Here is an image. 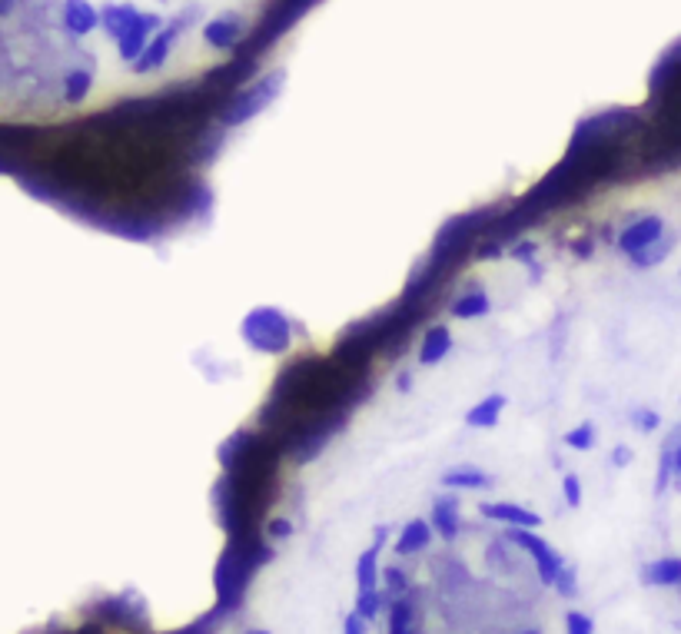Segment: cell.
Instances as JSON below:
<instances>
[{
	"label": "cell",
	"mask_w": 681,
	"mask_h": 634,
	"mask_svg": "<svg viewBox=\"0 0 681 634\" xmlns=\"http://www.w3.org/2000/svg\"><path fill=\"white\" fill-rule=\"evenodd\" d=\"M323 0H0V93L60 113V80H130L140 100L226 107Z\"/></svg>",
	"instance_id": "obj_1"
},
{
	"label": "cell",
	"mask_w": 681,
	"mask_h": 634,
	"mask_svg": "<svg viewBox=\"0 0 681 634\" xmlns=\"http://www.w3.org/2000/svg\"><path fill=\"white\" fill-rule=\"evenodd\" d=\"M293 319L276 306H256L240 322V339L256 352L283 356L293 346Z\"/></svg>",
	"instance_id": "obj_2"
},
{
	"label": "cell",
	"mask_w": 681,
	"mask_h": 634,
	"mask_svg": "<svg viewBox=\"0 0 681 634\" xmlns=\"http://www.w3.org/2000/svg\"><path fill=\"white\" fill-rule=\"evenodd\" d=\"M283 80H286V70H276V74H266L263 80H256L253 87H246L240 97H233L230 107L220 113L216 130L226 133V130H236V127H243V123H250L253 117H260V113L280 97Z\"/></svg>",
	"instance_id": "obj_3"
},
{
	"label": "cell",
	"mask_w": 681,
	"mask_h": 634,
	"mask_svg": "<svg viewBox=\"0 0 681 634\" xmlns=\"http://www.w3.org/2000/svg\"><path fill=\"white\" fill-rule=\"evenodd\" d=\"M90 615H94L100 625H113L130 634L150 631V611L137 591H120V595H113V598L94 601V605H90Z\"/></svg>",
	"instance_id": "obj_4"
},
{
	"label": "cell",
	"mask_w": 681,
	"mask_h": 634,
	"mask_svg": "<svg viewBox=\"0 0 681 634\" xmlns=\"http://www.w3.org/2000/svg\"><path fill=\"white\" fill-rule=\"evenodd\" d=\"M505 542L522 548V552H529L535 561V575H539V581L545 588H555V578H559V571L565 568V558L555 552L542 535H535L532 528H505Z\"/></svg>",
	"instance_id": "obj_5"
},
{
	"label": "cell",
	"mask_w": 681,
	"mask_h": 634,
	"mask_svg": "<svg viewBox=\"0 0 681 634\" xmlns=\"http://www.w3.org/2000/svg\"><path fill=\"white\" fill-rule=\"evenodd\" d=\"M665 236V216H638L635 223H628L622 233H618L615 239V249L622 256H635V253H642V249H648L652 243H658V239Z\"/></svg>",
	"instance_id": "obj_6"
},
{
	"label": "cell",
	"mask_w": 681,
	"mask_h": 634,
	"mask_svg": "<svg viewBox=\"0 0 681 634\" xmlns=\"http://www.w3.org/2000/svg\"><path fill=\"white\" fill-rule=\"evenodd\" d=\"M389 538V528H376V542L356 558V591H376L383 588V568H379V552Z\"/></svg>",
	"instance_id": "obj_7"
},
{
	"label": "cell",
	"mask_w": 681,
	"mask_h": 634,
	"mask_svg": "<svg viewBox=\"0 0 681 634\" xmlns=\"http://www.w3.org/2000/svg\"><path fill=\"white\" fill-rule=\"evenodd\" d=\"M482 518H489V522H499L505 528H539L542 525V515L532 512V508L525 505H515V502H486L479 505Z\"/></svg>",
	"instance_id": "obj_8"
},
{
	"label": "cell",
	"mask_w": 681,
	"mask_h": 634,
	"mask_svg": "<svg viewBox=\"0 0 681 634\" xmlns=\"http://www.w3.org/2000/svg\"><path fill=\"white\" fill-rule=\"evenodd\" d=\"M462 502L456 495H439L436 502H432V512H429V522L436 528V535L442 542H456L459 538V528H462Z\"/></svg>",
	"instance_id": "obj_9"
},
{
	"label": "cell",
	"mask_w": 681,
	"mask_h": 634,
	"mask_svg": "<svg viewBox=\"0 0 681 634\" xmlns=\"http://www.w3.org/2000/svg\"><path fill=\"white\" fill-rule=\"evenodd\" d=\"M432 535H436V528L426 518H409L406 525H402L399 538L392 542V552L396 558H412V555H422L426 548L432 545Z\"/></svg>",
	"instance_id": "obj_10"
},
{
	"label": "cell",
	"mask_w": 681,
	"mask_h": 634,
	"mask_svg": "<svg viewBox=\"0 0 681 634\" xmlns=\"http://www.w3.org/2000/svg\"><path fill=\"white\" fill-rule=\"evenodd\" d=\"M253 439H256V432L253 429H236V432H230L226 435V439L216 445V462H220V469L223 472H236L243 465V459L246 455H250V445H253Z\"/></svg>",
	"instance_id": "obj_11"
},
{
	"label": "cell",
	"mask_w": 681,
	"mask_h": 634,
	"mask_svg": "<svg viewBox=\"0 0 681 634\" xmlns=\"http://www.w3.org/2000/svg\"><path fill=\"white\" fill-rule=\"evenodd\" d=\"M449 352H452V329L442 326V322L439 326H429L426 336L419 342V366H426V369L439 366Z\"/></svg>",
	"instance_id": "obj_12"
},
{
	"label": "cell",
	"mask_w": 681,
	"mask_h": 634,
	"mask_svg": "<svg viewBox=\"0 0 681 634\" xmlns=\"http://www.w3.org/2000/svg\"><path fill=\"white\" fill-rule=\"evenodd\" d=\"M442 488H459V492H486V488H495V478L486 475L476 465H456V469L442 472Z\"/></svg>",
	"instance_id": "obj_13"
},
{
	"label": "cell",
	"mask_w": 681,
	"mask_h": 634,
	"mask_svg": "<svg viewBox=\"0 0 681 634\" xmlns=\"http://www.w3.org/2000/svg\"><path fill=\"white\" fill-rule=\"evenodd\" d=\"M505 409H509V396H505V392H492V396L479 399L466 412V425L469 429H492V425H499V415Z\"/></svg>",
	"instance_id": "obj_14"
},
{
	"label": "cell",
	"mask_w": 681,
	"mask_h": 634,
	"mask_svg": "<svg viewBox=\"0 0 681 634\" xmlns=\"http://www.w3.org/2000/svg\"><path fill=\"white\" fill-rule=\"evenodd\" d=\"M678 445H681V425L675 432H668V439L662 445V455H658V472H655V498H662L668 488H672V478L675 472V455H678Z\"/></svg>",
	"instance_id": "obj_15"
},
{
	"label": "cell",
	"mask_w": 681,
	"mask_h": 634,
	"mask_svg": "<svg viewBox=\"0 0 681 634\" xmlns=\"http://www.w3.org/2000/svg\"><path fill=\"white\" fill-rule=\"evenodd\" d=\"M642 581L648 588H678L681 585V558H655L642 565Z\"/></svg>",
	"instance_id": "obj_16"
},
{
	"label": "cell",
	"mask_w": 681,
	"mask_h": 634,
	"mask_svg": "<svg viewBox=\"0 0 681 634\" xmlns=\"http://www.w3.org/2000/svg\"><path fill=\"white\" fill-rule=\"evenodd\" d=\"M389 634H416V591L389 601Z\"/></svg>",
	"instance_id": "obj_17"
},
{
	"label": "cell",
	"mask_w": 681,
	"mask_h": 634,
	"mask_svg": "<svg viewBox=\"0 0 681 634\" xmlns=\"http://www.w3.org/2000/svg\"><path fill=\"white\" fill-rule=\"evenodd\" d=\"M449 313L456 319H482V316L492 313V299H489L486 289H469V293L452 299Z\"/></svg>",
	"instance_id": "obj_18"
},
{
	"label": "cell",
	"mask_w": 681,
	"mask_h": 634,
	"mask_svg": "<svg viewBox=\"0 0 681 634\" xmlns=\"http://www.w3.org/2000/svg\"><path fill=\"white\" fill-rule=\"evenodd\" d=\"M672 249H675V239H672V236H662L658 243H652L648 249H642V253L628 256V263H632L635 269H655L658 263H665V259L672 256Z\"/></svg>",
	"instance_id": "obj_19"
},
{
	"label": "cell",
	"mask_w": 681,
	"mask_h": 634,
	"mask_svg": "<svg viewBox=\"0 0 681 634\" xmlns=\"http://www.w3.org/2000/svg\"><path fill=\"white\" fill-rule=\"evenodd\" d=\"M389 605V598H386V591L383 588H376V591H356V605H353V611L359 618H366L369 625H373V621L383 615V608Z\"/></svg>",
	"instance_id": "obj_20"
},
{
	"label": "cell",
	"mask_w": 681,
	"mask_h": 634,
	"mask_svg": "<svg viewBox=\"0 0 681 634\" xmlns=\"http://www.w3.org/2000/svg\"><path fill=\"white\" fill-rule=\"evenodd\" d=\"M595 425L592 422H579V425H572L569 432H562V445L565 449H575V452H588L595 445Z\"/></svg>",
	"instance_id": "obj_21"
},
{
	"label": "cell",
	"mask_w": 681,
	"mask_h": 634,
	"mask_svg": "<svg viewBox=\"0 0 681 634\" xmlns=\"http://www.w3.org/2000/svg\"><path fill=\"white\" fill-rule=\"evenodd\" d=\"M383 591H386V598H389V601H396V598L406 595V591H412L406 568H399V565L383 568Z\"/></svg>",
	"instance_id": "obj_22"
},
{
	"label": "cell",
	"mask_w": 681,
	"mask_h": 634,
	"mask_svg": "<svg viewBox=\"0 0 681 634\" xmlns=\"http://www.w3.org/2000/svg\"><path fill=\"white\" fill-rule=\"evenodd\" d=\"M555 591H559V598L579 595V571H575V565H565L559 571V578H555Z\"/></svg>",
	"instance_id": "obj_23"
},
{
	"label": "cell",
	"mask_w": 681,
	"mask_h": 634,
	"mask_svg": "<svg viewBox=\"0 0 681 634\" xmlns=\"http://www.w3.org/2000/svg\"><path fill=\"white\" fill-rule=\"evenodd\" d=\"M562 498H565V505H569V508L582 505V478L575 472H569L562 478Z\"/></svg>",
	"instance_id": "obj_24"
},
{
	"label": "cell",
	"mask_w": 681,
	"mask_h": 634,
	"mask_svg": "<svg viewBox=\"0 0 681 634\" xmlns=\"http://www.w3.org/2000/svg\"><path fill=\"white\" fill-rule=\"evenodd\" d=\"M565 634H595V621L585 611H569L565 615Z\"/></svg>",
	"instance_id": "obj_25"
},
{
	"label": "cell",
	"mask_w": 681,
	"mask_h": 634,
	"mask_svg": "<svg viewBox=\"0 0 681 634\" xmlns=\"http://www.w3.org/2000/svg\"><path fill=\"white\" fill-rule=\"evenodd\" d=\"M632 422H635V429H642V432H655L658 425H662V415H658L655 409H635L632 412Z\"/></svg>",
	"instance_id": "obj_26"
},
{
	"label": "cell",
	"mask_w": 681,
	"mask_h": 634,
	"mask_svg": "<svg viewBox=\"0 0 681 634\" xmlns=\"http://www.w3.org/2000/svg\"><path fill=\"white\" fill-rule=\"evenodd\" d=\"M535 253H539L535 239H522V243H515V246L509 249V259H515V263H532Z\"/></svg>",
	"instance_id": "obj_27"
},
{
	"label": "cell",
	"mask_w": 681,
	"mask_h": 634,
	"mask_svg": "<svg viewBox=\"0 0 681 634\" xmlns=\"http://www.w3.org/2000/svg\"><path fill=\"white\" fill-rule=\"evenodd\" d=\"M266 535H270L273 542H283V538L293 535V522L290 518H273V522L266 525Z\"/></svg>",
	"instance_id": "obj_28"
},
{
	"label": "cell",
	"mask_w": 681,
	"mask_h": 634,
	"mask_svg": "<svg viewBox=\"0 0 681 634\" xmlns=\"http://www.w3.org/2000/svg\"><path fill=\"white\" fill-rule=\"evenodd\" d=\"M632 459L635 452L628 449V445H615L612 455H608V465H612V469H625V465H632Z\"/></svg>",
	"instance_id": "obj_29"
},
{
	"label": "cell",
	"mask_w": 681,
	"mask_h": 634,
	"mask_svg": "<svg viewBox=\"0 0 681 634\" xmlns=\"http://www.w3.org/2000/svg\"><path fill=\"white\" fill-rule=\"evenodd\" d=\"M369 631V621L359 618L356 611H349V615L343 618V634H366Z\"/></svg>",
	"instance_id": "obj_30"
},
{
	"label": "cell",
	"mask_w": 681,
	"mask_h": 634,
	"mask_svg": "<svg viewBox=\"0 0 681 634\" xmlns=\"http://www.w3.org/2000/svg\"><path fill=\"white\" fill-rule=\"evenodd\" d=\"M592 249H595L592 239H579V243L572 246V253L579 256V259H588V256H592Z\"/></svg>",
	"instance_id": "obj_31"
},
{
	"label": "cell",
	"mask_w": 681,
	"mask_h": 634,
	"mask_svg": "<svg viewBox=\"0 0 681 634\" xmlns=\"http://www.w3.org/2000/svg\"><path fill=\"white\" fill-rule=\"evenodd\" d=\"M396 389L399 392H409L412 389V372H402V376L396 379Z\"/></svg>",
	"instance_id": "obj_32"
},
{
	"label": "cell",
	"mask_w": 681,
	"mask_h": 634,
	"mask_svg": "<svg viewBox=\"0 0 681 634\" xmlns=\"http://www.w3.org/2000/svg\"><path fill=\"white\" fill-rule=\"evenodd\" d=\"M675 472L681 475V445H678V455H675Z\"/></svg>",
	"instance_id": "obj_33"
},
{
	"label": "cell",
	"mask_w": 681,
	"mask_h": 634,
	"mask_svg": "<svg viewBox=\"0 0 681 634\" xmlns=\"http://www.w3.org/2000/svg\"><path fill=\"white\" fill-rule=\"evenodd\" d=\"M246 634H270V631H263V628H253V631H246Z\"/></svg>",
	"instance_id": "obj_34"
},
{
	"label": "cell",
	"mask_w": 681,
	"mask_h": 634,
	"mask_svg": "<svg viewBox=\"0 0 681 634\" xmlns=\"http://www.w3.org/2000/svg\"><path fill=\"white\" fill-rule=\"evenodd\" d=\"M519 634H542L539 628H532V631H519Z\"/></svg>",
	"instance_id": "obj_35"
}]
</instances>
